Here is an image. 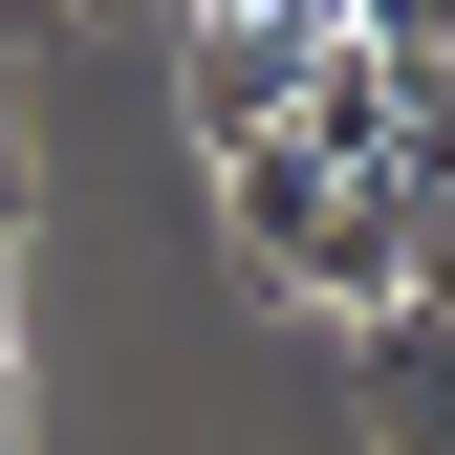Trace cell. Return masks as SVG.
Returning <instances> with one entry per match:
<instances>
[{"instance_id":"5","label":"cell","mask_w":455,"mask_h":455,"mask_svg":"<svg viewBox=\"0 0 455 455\" xmlns=\"http://www.w3.org/2000/svg\"><path fill=\"white\" fill-rule=\"evenodd\" d=\"M196 22H260V44H325L347 0H196Z\"/></svg>"},{"instance_id":"2","label":"cell","mask_w":455,"mask_h":455,"mask_svg":"<svg viewBox=\"0 0 455 455\" xmlns=\"http://www.w3.org/2000/svg\"><path fill=\"white\" fill-rule=\"evenodd\" d=\"M347 434L369 455H455V304H369L347 325Z\"/></svg>"},{"instance_id":"7","label":"cell","mask_w":455,"mask_h":455,"mask_svg":"<svg viewBox=\"0 0 455 455\" xmlns=\"http://www.w3.org/2000/svg\"><path fill=\"white\" fill-rule=\"evenodd\" d=\"M0 455H22V304H0Z\"/></svg>"},{"instance_id":"8","label":"cell","mask_w":455,"mask_h":455,"mask_svg":"<svg viewBox=\"0 0 455 455\" xmlns=\"http://www.w3.org/2000/svg\"><path fill=\"white\" fill-rule=\"evenodd\" d=\"M434 304H455V239H434Z\"/></svg>"},{"instance_id":"4","label":"cell","mask_w":455,"mask_h":455,"mask_svg":"<svg viewBox=\"0 0 455 455\" xmlns=\"http://www.w3.org/2000/svg\"><path fill=\"white\" fill-rule=\"evenodd\" d=\"M347 44H390V66H455V0H347Z\"/></svg>"},{"instance_id":"3","label":"cell","mask_w":455,"mask_h":455,"mask_svg":"<svg viewBox=\"0 0 455 455\" xmlns=\"http://www.w3.org/2000/svg\"><path fill=\"white\" fill-rule=\"evenodd\" d=\"M325 44H347V22H325ZM325 44H260V22H196V44H174V108H196V152H239V131H282Z\"/></svg>"},{"instance_id":"6","label":"cell","mask_w":455,"mask_h":455,"mask_svg":"<svg viewBox=\"0 0 455 455\" xmlns=\"http://www.w3.org/2000/svg\"><path fill=\"white\" fill-rule=\"evenodd\" d=\"M22 217H44V152H22V108H0V239H22Z\"/></svg>"},{"instance_id":"1","label":"cell","mask_w":455,"mask_h":455,"mask_svg":"<svg viewBox=\"0 0 455 455\" xmlns=\"http://www.w3.org/2000/svg\"><path fill=\"white\" fill-rule=\"evenodd\" d=\"M217 196H239V260L282 282V304H325V325L412 304V217H390L369 174H325L304 131H239V152H217Z\"/></svg>"}]
</instances>
